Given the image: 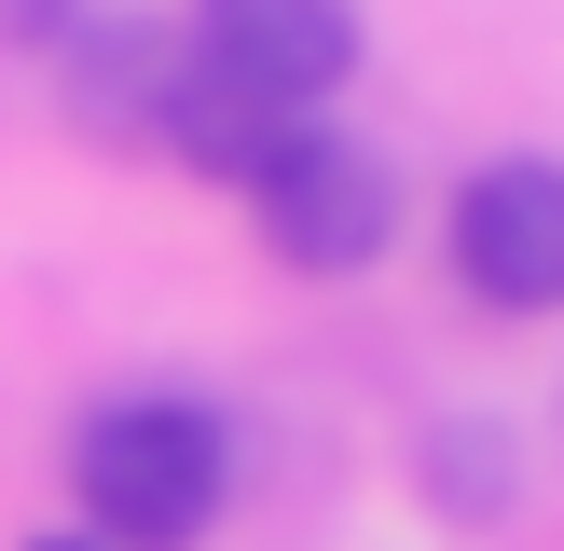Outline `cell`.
<instances>
[{
  "mask_svg": "<svg viewBox=\"0 0 564 551\" xmlns=\"http://www.w3.org/2000/svg\"><path fill=\"white\" fill-rule=\"evenodd\" d=\"M69 496L97 551H193L235 496V428L207 400H97L69 441Z\"/></svg>",
  "mask_w": 564,
  "mask_h": 551,
  "instance_id": "cell-1",
  "label": "cell"
},
{
  "mask_svg": "<svg viewBox=\"0 0 564 551\" xmlns=\"http://www.w3.org/2000/svg\"><path fill=\"white\" fill-rule=\"evenodd\" d=\"M248 220H262V248L290 276H372L400 248V165L345 125H290L262 152V180H248Z\"/></svg>",
  "mask_w": 564,
  "mask_h": 551,
  "instance_id": "cell-2",
  "label": "cell"
},
{
  "mask_svg": "<svg viewBox=\"0 0 564 551\" xmlns=\"http://www.w3.org/2000/svg\"><path fill=\"white\" fill-rule=\"evenodd\" d=\"M455 276L496 303V317H551L564 303V165L551 152H496L455 180Z\"/></svg>",
  "mask_w": 564,
  "mask_h": 551,
  "instance_id": "cell-3",
  "label": "cell"
},
{
  "mask_svg": "<svg viewBox=\"0 0 564 551\" xmlns=\"http://www.w3.org/2000/svg\"><path fill=\"white\" fill-rule=\"evenodd\" d=\"M180 42L235 69L248 97H275L290 125H317V97L358 83V0H193Z\"/></svg>",
  "mask_w": 564,
  "mask_h": 551,
  "instance_id": "cell-4",
  "label": "cell"
},
{
  "mask_svg": "<svg viewBox=\"0 0 564 551\" xmlns=\"http://www.w3.org/2000/svg\"><path fill=\"white\" fill-rule=\"evenodd\" d=\"M165 69H180V28H165V14H97V28L55 42V97H69L83 138H152Z\"/></svg>",
  "mask_w": 564,
  "mask_h": 551,
  "instance_id": "cell-5",
  "label": "cell"
},
{
  "mask_svg": "<svg viewBox=\"0 0 564 551\" xmlns=\"http://www.w3.org/2000/svg\"><path fill=\"white\" fill-rule=\"evenodd\" d=\"M152 138H165L180 165H207V180H235V193H248V180H262V152L290 138V110H275V97H248L235 69H207V55L180 42V69H165V110H152Z\"/></svg>",
  "mask_w": 564,
  "mask_h": 551,
  "instance_id": "cell-6",
  "label": "cell"
},
{
  "mask_svg": "<svg viewBox=\"0 0 564 551\" xmlns=\"http://www.w3.org/2000/svg\"><path fill=\"white\" fill-rule=\"evenodd\" d=\"M427 496L455 523H496V510H510V441H496V428H441L427 441Z\"/></svg>",
  "mask_w": 564,
  "mask_h": 551,
  "instance_id": "cell-7",
  "label": "cell"
},
{
  "mask_svg": "<svg viewBox=\"0 0 564 551\" xmlns=\"http://www.w3.org/2000/svg\"><path fill=\"white\" fill-rule=\"evenodd\" d=\"M28 551H97V538H83V523H55V538H28Z\"/></svg>",
  "mask_w": 564,
  "mask_h": 551,
  "instance_id": "cell-8",
  "label": "cell"
}]
</instances>
